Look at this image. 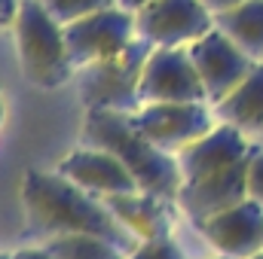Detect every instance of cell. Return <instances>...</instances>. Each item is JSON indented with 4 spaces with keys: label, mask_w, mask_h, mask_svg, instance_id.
<instances>
[{
    "label": "cell",
    "mask_w": 263,
    "mask_h": 259,
    "mask_svg": "<svg viewBox=\"0 0 263 259\" xmlns=\"http://www.w3.org/2000/svg\"><path fill=\"white\" fill-rule=\"evenodd\" d=\"M22 207L28 220V235L52 238V235H73L89 232L110 238L117 247L132 253L141 241L114 217L104 198L80 189L59 171H25L22 177Z\"/></svg>",
    "instance_id": "6da1fadb"
},
{
    "label": "cell",
    "mask_w": 263,
    "mask_h": 259,
    "mask_svg": "<svg viewBox=\"0 0 263 259\" xmlns=\"http://www.w3.org/2000/svg\"><path fill=\"white\" fill-rule=\"evenodd\" d=\"M83 143L114 153L138 180V189L168 198V201H175L181 192L184 174H181L178 156L153 146L132 125L129 113H123V110H86Z\"/></svg>",
    "instance_id": "7a4b0ae2"
},
{
    "label": "cell",
    "mask_w": 263,
    "mask_h": 259,
    "mask_svg": "<svg viewBox=\"0 0 263 259\" xmlns=\"http://www.w3.org/2000/svg\"><path fill=\"white\" fill-rule=\"evenodd\" d=\"M18 64L31 85L59 89L77 76L65 40V25L43 6V0H18L12 18Z\"/></svg>",
    "instance_id": "3957f363"
},
{
    "label": "cell",
    "mask_w": 263,
    "mask_h": 259,
    "mask_svg": "<svg viewBox=\"0 0 263 259\" xmlns=\"http://www.w3.org/2000/svg\"><path fill=\"white\" fill-rule=\"evenodd\" d=\"M153 46L144 37H135L129 46L104 61L77 70V95L86 110H123L141 107V76Z\"/></svg>",
    "instance_id": "277c9868"
},
{
    "label": "cell",
    "mask_w": 263,
    "mask_h": 259,
    "mask_svg": "<svg viewBox=\"0 0 263 259\" xmlns=\"http://www.w3.org/2000/svg\"><path fill=\"white\" fill-rule=\"evenodd\" d=\"M129 116L153 146L175 156L220 122L211 101H153L141 104Z\"/></svg>",
    "instance_id": "5b68a950"
},
{
    "label": "cell",
    "mask_w": 263,
    "mask_h": 259,
    "mask_svg": "<svg viewBox=\"0 0 263 259\" xmlns=\"http://www.w3.org/2000/svg\"><path fill=\"white\" fill-rule=\"evenodd\" d=\"M135 37H138L135 12L123 6H107V9H98L92 15H83L65 25L67 52L77 70L123 52Z\"/></svg>",
    "instance_id": "8992f818"
},
{
    "label": "cell",
    "mask_w": 263,
    "mask_h": 259,
    "mask_svg": "<svg viewBox=\"0 0 263 259\" xmlns=\"http://www.w3.org/2000/svg\"><path fill=\"white\" fill-rule=\"evenodd\" d=\"M138 37L153 49L159 46H193L214 28V12L202 0H153L135 12Z\"/></svg>",
    "instance_id": "52a82bcc"
},
{
    "label": "cell",
    "mask_w": 263,
    "mask_h": 259,
    "mask_svg": "<svg viewBox=\"0 0 263 259\" xmlns=\"http://www.w3.org/2000/svg\"><path fill=\"white\" fill-rule=\"evenodd\" d=\"M251 156L223 168V171H214L208 177L184 180L181 192L175 198L178 213L184 220H190V226H196L202 220H208L214 213H223V210L236 207L239 201L251 198Z\"/></svg>",
    "instance_id": "ba28073f"
},
{
    "label": "cell",
    "mask_w": 263,
    "mask_h": 259,
    "mask_svg": "<svg viewBox=\"0 0 263 259\" xmlns=\"http://www.w3.org/2000/svg\"><path fill=\"white\" fill-rule=\"evenodd\" d=\"M153 101H208L190 46H159L141 76V104Z\"/></svg>",
    "instance_id": "9c48e42d"
},
{
    "label": "cell",
    "mask_w": 263,
    "mask_h": 259,
    "mask_svg": "<svg viewBox=\"0 0 263 259\" xmlns=\"http://www.w3.org/2000/svg\"><path fill=\"white\" fill-rule=\"evenodd\" d=\"M190 55H193V64L199 70V79L205 85V98L211 104H220L257 64L217 25L190 46Z\"/></svg>",
    "instance_id": "30bf717a"
},
{
    "label": "cell",
    "mask_w": 263,
    "mask_h": 259,
    "mask_svg": "<svg viewBox=\"0 0 263 259\" xmlns=\"http://www.w3.org/2000/svg\"><path fill=\"white\" fill-rule=\"evenodd\" d=\"M193 229L214 247V253L248 259L251 253L263 250V204L257 198H245L236 207L196 223Z\"/></svg>",
    "instance_id": "8fae6325"
},
{
    "label": "cell",
    "mask_w": 263,
    "mask_h": 259,
    "mask_svg": "<svg viewBox=\"0 0 263 259\" xmlns=\"http://www.w3.org/2000/svg\"><path fill=\"white\" fill-rule=\"evenodd\" d=\"M254 149L257 146L251 143V134H245L230 122H217L208 134H202L190 146H184L178 153V162H181L184 180H199V177H208L214 171H223L248 159Z\"/></svg>",
    "instance_id": "7c38bea8"
},
{
    "label": "cell",
    "mask_w": 263,
    "mask_h": 259,
    "mask_svg": "<svg viewBox=\"0 0 263 259\" xmlns=\"http://www.w3.org/2000/svg\"><path fill=\"white\" fill-rule=\"evenodd\" d=\"M59 174H65L80 189L98 195V198L138 192V180L132 177L129 168L114 153L98 149V146H80V149L67 153L59 162Z\"/></svg>",
    "instance_id": "4fadbf2b"
},
{
    "label": "cell",
    "mask_w": 263,
    "mask_h": 259,
    "mask_svg": "<svg viewBox=\"0 0 263 259\" xmlns=\"http://www.w3.org/2000/svg\"><path fill=\"white\" fill-rule=\"evenodd\" d=\"M104 204L114 210V217L129 229L138 241H153L175 235V210L168 198H159L153 192H123V195H107Z\"/></svg>",
    "instance_id": "5bb4252c"
},
{
    "label": "cell",
    "mask_w": 263,
    "mask_h": 259,
    "mask_svg": "<svg viewBox=\"0 0 263 259\" xmlns=\"http://www.w3.org/2000/svg\"><path fill=\"white\" fill-rule=\"evenodd\" d=\"M220 122H230L245 134H263V61L220 101L214 104Z\"/></svg>",
    "instance_id": "9a60e30c"
},
{
    "label": "cell",
    "mask_w": 263,
    "mask_h": 259,
    "mask_svg": "<svg viewBox=\"0 0 263 259\" xmlns=\"http://www.w3.org/2000/svg\"><path fill=\"white\" fill-rule=\"evenodd\" d=\"M214 25L254 61H263V0H242L214 15Z\"/></svg>",
    "instance_id": "2e32d148"
},
{
    "label": "cell",
    "mask_w": 263,
    "mask_h": 259,
    "mask_svg": "<svg viewBox=\"0 0 263 259\" xmlns=\"http://www.w3.org/2000/svg\"><path fill=\"white\" fill-rule=\"evenodd\" d=\"M55 259H126L129 253L117 247L110 238L89 235V232H73V235H52L43 241Z\"/></svg>",
    "instance_id": "e0dca14e"
},
{
    "label": "cell",
    "mask_w": 263,
    "mask_h": 259,
    "mask_svg": "<svg viewBox=\"0 0 263 259\" xmlns=\"http://www.w3.org/2000/svg\"><path fill=\"white\" fill-rule=\"evenodd\" d=\"M43 6L62 21V25H70L83 15H92L98 9H107V6H117V0H43Z\"/></svg>",
    "instance_id": "ac0fdd59"
},
{
    "label": "cell",
    "mask_w": 263,
    "mask_h": 259,
    "mask_svg": "<svg viewBox=\"0 0 263 259\" xmlns=\"http://www.w3.org/2000/svg\"><path fill=\"white\" fill-rule=\"evenodd\" d=\"M126 259H187V253L181 250V244L175 241V235H165V238L141 241Z\"/></svg>",
    "instance_id": "d6986e66"
},
{
    "label": "cell",
    "mask_w": 263,
    "mask_h": 259,
    "mask_svg": "<svg viewBox=\"0 0 263 259\" xmlns=\"http://www.w3.org/2000/svg\"><path fill=\"white\" fill-rule=\"evenodd\" d=\"M251 198L263 204V149H254L251 156Z\"/></svg>",
    "instance_id": "ffe728a7"
},
{
    "label": "cell",
    "mask_w": 263,
    "mask_h": 259,
    "mask_svg": "<svg viewBox=\"0 0 263 259\" xmlns=\"http://www.w3.org/2000/svg\"><path fill=\"white\" fill-rule=\"evenodd\" d=\"M12 259H55V256H52L49 247L40 241V244H31V247H18V250L12 253Z\"/></svg>",
    "instance_id": "44dd1931"
},
{
    "label": "cell",
    "mask_w": 263,
    "mask_h": 259,
    "mask_svg": "<svg viewBox=\"0 0 263 259\" xmlns=\"http://www.w3.org/2000/svg\"><path fill=\"white\" fill-rule=\"evenodd\" d=\"M15 9H18V0H0V31L12 25V18H15Z\"/></svg>",
    "instance_id": "7402d4cb"
},
{
    "label": "cell",
    "mask_w": 263,
    "mask_h": 259,
    "mask_svg": "<svg viewBox=\"0 0 263 259\" xmlns=\"http://www.w3.org/2000/svg\"><path fill=\"white\" fill-rule=\"evenodd\" d=\"M202 3L208 6V12H214V15H217V12L233 9V6H236V3H242V0H202Z\"/></svg>",
    "instance_id": "603a6c76"
},
{
    "label": "cell",
    "mask_w": 263,
    "mask_h": 259,
    "mask_svg": "<svg viewBox=\"0 0 263 259\" xmlns=\"http://www.w3.org/2000/svg\"><path fill=\"white\" fill-rule=\"evenodd\" d=\"M147 3H153V0H117V6H123V9H129V12H138V9H144Z\"/></svg>",
    "instance_id": "cb8c5ba5"
},
{
    "label": "cell",
    "mask_w": 263,
    "mask_h": 259,
    "mask_svg": "<svg viewBox=\"0 0 263 259\" xmlns=\"http://www.w3.org/2000/svg\"><path fill=\"white\" fill-rule=\"evenodd\" d=\"M248 259H263V250H257V253H251Z\"/></svg>",
    "instance_id": "d4e9b609"
},
{
    "label": "cell",
    "mask_w": 263,
    "mask_h": 259,
    "mask_svg": "<svg viewBox=\"0 0 263 259\" xmlns=\"http://www.w3.org/2000/svg\"><path fill=\"white\" fill-rule=\"evenodd\" d=\"M208 259H230V256H223V253H214V256H208Z\"/></svg>",
    "instance_id": "484cf974"
},
{
    "label": "cell",
    "mask_w": 263,
    "mask_h": 259,
    "mask_svg": "<svg viewBox=\"0 0 263 259\" xmlns=\"http://www.w3.org/2000/svg\"><path fill=\"white\" fill-rule=\"evenodd\" d=\"M0 259H12V253H0Z\"/></svg>",
    "instance_id": "4316f807"
}]
</instances>
